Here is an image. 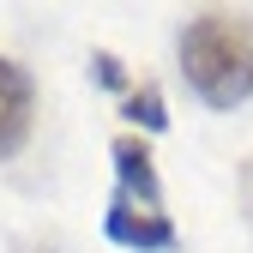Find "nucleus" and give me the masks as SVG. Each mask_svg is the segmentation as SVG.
Here are the masks:
<instances>
[{
	"label": "nucleus",
	"instance_id": "f03ea898",
	"mask_svg": "<svg viewBox=\"0 0 253 253\" xmlns=\"http://www.w3.org/2000/svg\"><path fill=\"white\" fill-rule=\"evenodd\" d=\"M30 121H37V84H30V73L18 67V60L0 54V157L24 151Z\"/></svg>",
	"mask_w": 253,
	"mask_h": 253
},
{
	"label": "nucleus",
	"instance_id": "7ed1b4c3",
	"mask_svg": "<svg viewBox=\"0 0 253 253\" xmlns=\"http://www.w3.org/2000/svg\"><path fill=\"white\" fill-rule=\"evenodd\" d=\"M109 235L121 247H169L175 241V229H169L163 211H145V205H133L126 193H115V205H109Z\"/></svg>",
	"mask_w": 253,
	"mask_h": 253
},
{
	"label": "nucleus",
	"instance_id": "39448f33",
	"mask_svg": "<svg viewBox=\"0 0 253 253\" xmlns=\"http://www.w3.org/2000/svg\"><path fill=\"white\" fill-rule=\"evenodd\" d=\"M126 115H133L145 133H157V126H169V115H163V90L157 84H139L133 97H126Z\"/></svg>",
	"mask_w": 253,
	"mask_h": 253
},
{
	"label": "nucleus",
	"instance_id": "20e7f679",
	"mask_svg": "<svg viewBox=\"0 0 253 253\" xmlns=\"http://www.w3.org/2000/svg\"><path fill=\"white\" fill-rule=\"evenodd\" d=\"M115 169H121V193L145 205V211H163V193H157V169H151V151L139 139H115Z\"/></svg>",
	"mask_w": 253,
	"mask_h": 253
},
{
	"label": "nucleus",
	"instance_id": "423d86ee",
	"mask_svg": "<svg viewBox=\"0 0 253 253\" xmlns=\"http://www.w3.org/2000/svg\"><path fill=\"white\" fill-rule=\"evenodd\" d=\"M97 79H103V84H126V73H121L115 54H97Z\"/></svg>",
	"mask_w": 253,
	"mask_h": 253
},
{
	"label": "nucleus",
	"instance_id": "f257e3e1",
	"mask_svg": "<svg viewBox=\"0 0 253 253\" xmlns=\"http://www.w3.org/2000/svg\"><path fill=\"white\" fill-rule=\"evenodd\" d=\"M181 73L211 109H235L253 90V24L235 12H199L181 30Z\"/></svg>",
	"mask_w": 253,
	"mask_h": 253
}]
</instances>
